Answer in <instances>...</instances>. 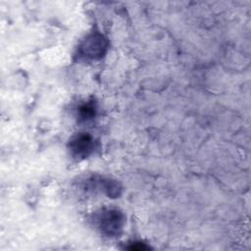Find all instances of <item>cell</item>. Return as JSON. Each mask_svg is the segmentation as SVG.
I'll use <instances>...</instances> for the list:
<instances>
[{
  "mask_svg": "<svg viewBox=\"0 0 251 251\" xmlns=\"http://www.w3.org/2000/svg\"><path fill=\"white\" fill-rule=\"evenodd\" d=\"M130 250H146L147 247L143 244H140V243H134L132 244L130 247H128Z\"/></svg>",
  "mask_w": 251,
  "mask_h": 251,
  "instance_id": "5",
  "label": "cell"
},
{
  "mask_svg": "<svg viewBox=\"0 0 251 251\" xmlns=\"http://www.w3.org/2000/svg\"><path fill=\"white\" fill-rule=\"evenodd\" d=\"M81 49L85 56L97 59L103 56L106 49V41L101 34H91L84 40Z\"/></svg>",
  "mask_w": 251,
  "mask_h": 251,
  "instance_id": "2",
  "label": "cell"
},
{
  "mask_svg": "<svg viewBox=\"0 0 251 251\" xmlns=\"http://www.w3.org/2000/svg\"><path fill=\"white\" fill-rule=\"evenodd\" d=\"M95 115V107L92 103H86L79 108V116L82 120L91 119Z\"/></svg>",
  "mask_w": 251,
  "mask_h": 251,
  "instance_id": "4",
  "label": "cell"
},
{
  "mask_svg": "<svg viewBox=\"0 0 251 251\" xmlns=\"http://www.w3.org/2000/svg\"><path fill=\"white\" fill-rule=\"evenodd\" d=\"M70 147L75 156L87 157L93 149L92 137L86 133H79L71 139Z\"/></svg>",
  "mask_w": 251,
  "mask_h": 251,
  "instance_id": "3",
  "label": "cell"
},
{
  "mask_svg": "<svg viewBox=\"0 0 251 251\" xmlns=\"http://www.w3.org/2000/svg\"><path fill=\"white\" fill-rule=\"evenodd\" d=\"M100 226L108 234H114L119 231L124 223V217L121 212L114 209L103 211L99 218Z\"/></svg>",
  "mask_w": 251,
  "mask_h": 251,
  "instance_id": "1",
  "label": "cell"
}]
</instances>
